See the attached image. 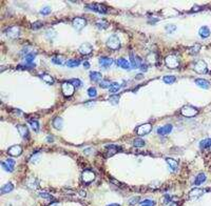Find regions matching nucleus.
Wrapping results in <instances>:
<instances>
[{"instance_id": "obj_31", "label": "nucleus", "mask_w": 211, "mask_h": 206, "mask_svg": "<svg viewBox=\"0 0 211 206\" xmlns=\"http://www.w3.org/2000/svg\"><path fill=\"white\" fill-rule=\"evenodd\" d=\"M106 149H107V151H108V155L109 156H113V155H115L117 153V151H119V147H117V146L115 145H108L107 147H106Z\"/></svg>"}, {"instance_id": "obj_41", "label": "nucleus", "mask_w": 211, "mask_h": 206, "mask_svg": "<svg viewBox=\"0 0 211 206\" xmlns=\"http://www.w3.org/2000/svg\"><path fill=\"white\" fill-rule=\"evenodd\" d=\"M39 197H41L42 199H45V200H51L52 201L53 199V196L49 192H45V191H42V192H39Z\"/></svg>"}, {"instance_id": "obj_36", "label": "nucleus", "mask_w": 211, "mask_h": 206, "mask_svg": "<svg viewBox=\"0 0 211 206\" xmlns=\"http://www.w3.org/2000/svg\"><path fill=\"white\" fill-rule=\"evenodd\" d=\"M201 51V44H198V43H196V44H194L193 46H191L190 49H189V51L188 52L191 54V55H194V54H197V53L200 52Z\"/></svg>"}, {"instance_id": "obj_55", "label": "nucleus", "mask_w": 211, "mask_h": 206, "mask_svg": "<svg viewBox=\"0 0 211 206\" xmlns=\"http://www.w3.org/2000/svg\"><path fill=\"white\" fill-rule=\"evenodd\" d=\"M140 69H142V71H147V64H142V66H140Z\"/></svg>"}, {"instance_id": "obj_6", "label": "nucleus", "mask_w": 211, "mask_h": 206, "mask_svg": "<svg viewBox=\"0 0 211 206\" xmlns=\"http://www.w3.org/2000/svg\"><path fill=\"white\" fill-rule=\"evenodd\" d=\"M152 130V124L151 123H144L142 125H139L137 128L135 129L136 134L138 136H146Z\"/></svg>"}, {"instance_id": "obj_9", "label": "nucleus", "mask_w": 211, "mask_h": 206, "mask_svg": "<svg viewBox=\"0 0 211 206\" xmlns=\"http://www.w3.org/2000/svg\"><path fill=\"white\" fill-rule=\"evenodd\" d=\"M6 34L8 38L11 39H17L20 35V31L19 28L17 26H12V28H8L6 30Z\"/></svg>"}, {"instance_id": "obj_49", "label": "nucleus", "mask_w": 211, "mask_h": 206, "mask_svg": "<svg viewBox=\"0 0 211 206\" xmlns=\"http://www.w3.org/2000/svg\"><path fill=\"white\" fill-rule=\"evenodd\" d=\"M42 26V23L40 21H36V22H34L33 24H32V28H34V30H38L39 28H41Z\"/></svg>"}, {"instance_id": "obj_26", "label": "nucleus", "mask_w": 211, "mask_h": 206, "mask_svg": "<svg viewBox=\"0 0 211 206\" xmlns=\"http://www.w3.org/2000/svg\"><path fill=\"white\" fill-rule=\"evenodd\" d=\"M13 189H14V185L12 184L11 182H8V183H6V185H3V186L1 187V195H4V194L11 192Z\"/></svg>"}, {"instance_id": "obj_33", "label": "nucleus", "mask_w": 211, "mask_h": 206, "mask_svg": "<svg viewBox=\"0 0 211 206\" xmlns=\"http://www.w3.org/2000/svg\"><path fill=\"white\" fill-rule=\"evenodd\" d=\"M147 62L150 64H155L157 62V56H156V54H154V53L149 54L147 56Z\"/></svg>"}, {"instance_id": "obj_27", "label": "nucleus", "mask_w": 211, "mask_h": 206, "mask_svg": "<svg viewBox=\"0 0 211 206\" xmlns=\"http://www.w3.org/2000/svg\"><path fill=\"white\" fill-rule=\"evenodd\" d=\"M205 181H206V175H205V173H198V175L196 176V178H195L194 184L198 186V185L203 184Z\"/></svg>"}, {"instance_id": "obj_19", "label": "nucleus", "mask_w": 211, "mask_h": 206, "mask_svg": "<svg viewBox=\"0 0 211 206\" xmlns=\"http://www.w3.org/2000/svg\"><path fill=\"white\" fill-rule=\"evenodd\" d=\"M117 65L119 66V67H122V69H130L131 67H132V65H131L130 62L127 61L126 59H124V58H119V59L117 60Z\"/></svg>"}, {"instance_id": "obj_34", "label": "nucleus", "mask_w": 211, "mask_h": 206, "mask_svg": "<svg viewBox=\"0 0 211 206\" xmlns=\"http://www.w3.org/2000/svg\"><path fill=\"white\" fill-rule=\"evenodd\" d=\"M79 64H80V61L79 60H76V59H70V60L67 61L66 65H67L68 67H77Z\"/></svg>"}, {"instance_id": "obj_5", "label": "nucleus", "mask_w": 211, "mask_h": 206, "mask_svg": "<svg viewBox=\"0 0 211 206\" xmlns=\"http://www.w3.org/2000/svg\"><path fill=\"white\" fill-rule=\"evenodd\" d=\"M81 180L85 184H89L95 180V173L93 171H90V169L83 171V173H81Z\"/></svg>"}, {"instance_id": "obj_3", "label": "nucleus", "mask_w": 211, "mask_h": 206, "mask_svg": "<svg viewBox=\"0 0 211 206\" xmlns=\"http://www.w3.org/2000/svg\"><path fill=\"white\" fill-rule=\"evenodd\" d=\"M107 46L110 50L116 51L120 47V40L116 35H112L109 37V39L107 40Z\"/></svg>"}, {"instance_id": "obj_2", "label": "nucleus", "mask_w": 211, "mask_h": 206, "mask_svg": "<svg viewBox=\"0 0 211 206\" xmlns=\"http://www.w3.org/2000/svg\"><path fill=\"white\" fill-rule=\"evenodd\" d=\"M181 113L184 117L191 118V117H194L198 114V110L195 108L194 106H191V105H185V106L182 107Z\"/></svg>"}, {"instance_id": "obj_20", "label": "nucleus", "mask_w": 211, "mask_h": 206, "mask_svg": "<svg viewBox=\"0 0 211 206\" xmlns=\"http://www.w3.org/2000/svg\"><path fill=\"white\" fill-rule=\"evenodd\" d=\"M17 129H18V132H19V135L21 136L23 139H25V138L29 137V129L25 125L18 124V125H17Z\"/></svg>"}, {"instance_id": "obj_8", "label": "nucleus", "mask_w": 211, "mask_h": 206, "mask_svg": "<svg viewBox=\"0 0 211 206\" xmlns=\"http://www.w3.org/2000/svg\"><path fill=\"white\" fill-rule=\"evenodd\" d=\"M206 192V189H202V188H192L188 194L189 199L191 200H197L200 199L202 196Z\"/></svg>"}, {"instance_id": "obj_35", "label": "nucleus", "mask_w": 211, "mask_h": 206, "mask_svg": "<svg viewBox=\"0 0 211 206\" xmlns=\"http://www.w3.org/2000/svg\"><path fill=\"white\" fill-rule=\"evenodd\" d=\"M35 58H36V54H35V53H27L24 56V59L28 63H33Z\"/></svg>"}, {"instance_id": "obj_37", "label": "nucleus", "mask_w": 211, "mask_h": 206, "mask_svg": "<svg viewBox=\"0 0 211 206\" xmlns=\"http://www.w3.org/2000/svg\"><path fill=\"white\" fill-rule=\"evenodd\" d=\"M119 88H120V85L118 84V83H117V82H112L111 86H110V88H109V91H110V93L115 94V93H117V92L119 91Z\"/></svg>"}, {"instance_id": "obj_24", "label": "nucleus", "mask_w": 211, "mask_h": 206, "mask_svg": "<svg viewBox=\"0 0 211 206\" xmlns=\"http://www.w3.org/2000/svg\"><path fill=\"white\" fill-rule=\"evenodd\" d=\"M195 83H196L197 86L202 87L203 89H207V88H209V86H210V83L205 79H196L195 80Z\"/></svg>"}, {"instance_id": "obj_10", "label": "nucleus", "mask_w": 211, "mask_h": 206, "mask_svg": "<svg viewBox=\"0 0 211 206\" xmlns=\"http://www.w3.org/2000/svg\"><path fill=\"white\" fill-rule=\"evenodd\" d=\"M72 24L77 31H80L87 25V21H86V19H83L81 17H76V18L73 19Z\"/></svg>"}, {"instance_id": "obj_59", "label": "nucleus", "mask_w": 211, "mask_h": 206, "mask_svg": "<svg viewBox=\"0 0 211 206\" xmlns=\"http://www.w3.org/2000/svg\"><path fill=\"white\" fill-rule=\"evenodd\" d=\"M50 206H58V203H54V204H52V205H50Z\"/></svg>"}, {"instance_id": "obj_51", "label": "nucleus", "mask_w": 211, "mask_h": 206, "mask_svg": "<svg viewBox=\"0 0 211 206\" xmlns=\"http://www.w3.org/2000/svg\"><path fill=\"white\" fill-rule=\"evenodd\" d=\"M142 203H145V204H149V205H154V202H153L152 200H145V201H143Z\"/></svg>"}, {"instance_id": "obj_13", "label": "nucleus", "mask_w": 211, "mask_h": 206, "mask_svg": "<svg viewBox=\"0 0 211 206\" xmlns=\"http://www.w3.org/2000/svg\"><path fill=\"white\" fill-rule=\"evenodd\" d=\"M8 154L12 157H19L22 154V147L20 145H13L8 149Z\"/></svg>"}, {"instance_id": "obj_56", "label": "nucleus", "mask_w": 211, "mask_h": 206, "mask_svg": "<svg viewBox=\"0 0 211 206\" xmlns=\"http://www.w3.org/2000/svg\"><path fill=\"white\" fill-rule=\"evenodd\" d=\"M47 140H48V142H53V137H48Z\"/></svg>"}, {"instance_id": "obj_11", "label": "nucleus", "mask_w": 211, "mask_h": 206, "mask_svg": "<svg viewBox=\"0 0 211 206\" xmlns=\"http://www.w3.org/2000/svg\"><path fill=\"white\" fill-rule=\"evenodd\" d=\"M87 8H89V10H92V11L94 12H97L99 14H106L107 12H108V8H106L105 6L103 4H89V6H87Z\"/></svg>"}, {"instance_id": "obj_32", "label": "nucleus", "mask_w": 211, "mask_h": 206, "mask_svg": "<svg viewBox=\"0 0 211 206\" xmlns=\"http://www.w3.org/2000/svg\"><path fill=\"white\" fill-rule=\"evenodd\" d=\"M200 147L202 149L210 148L211 147V139H204V140H202L200 143Z\"/></svg>"}, {"instance_id": "obj_14", "label": "nucleus", "mask_w": 211, "mask_h": 206, "mask_svg": "<svg viewBox=\"0 0 211 206\" xmlns=\"http://www.w3.org/2000/svg\"><path fill=\"white\" fill-rule=\"evenodd\" d=\"M1 166H2L6 171L12 173L15 168V161L13 159H6V161H3V162L1 163Z\"/></svg>"}, {"instance_id": "obj_39", "label": "nucleus", "mask_w": 211, "mask_h": 206, "mask_svg": "<svg viewBox=\"0 0 211 206\" xmlns=\"http://www.w3.org/2000/svg\"><path fill=\"white\" fill-rule=\"evenodd\" d=\"M29 123H30L32 129H34V132H38L39 130V123L36 120H29Z\"/></svg>"}, {"instance_id": "obj_57", "label": "nucleus", "mask_w": 211, "mask_h": 206, "mask_svg": "<svg viewBox=\"0 0 211 206\" xmlns=\"http://www.w3.org/2000/svg\"><path fill=\"white\" fill-rule=\"evenodd\" d=\"M108 206H120L119 204H116V203H112V204H109Z\"/></svg>"}, {"instance_id": "obj_40", "label": "nucleus", "mask_w": 211, "mask_h": 206, "mask_svg": "<svg viewBox=\"0 0 211 206\" xmlns=\"http://www.w3.org/2000/svg\"><path fill=\"white\" fill-rule=\"evenodd\" d=\"M109 101H110L111 104L117 105L118 104V102H119V96H117V95H113V96H111L110 98H109Z\"/></svg>"}, {"instance_id": "obj_1", "label": "nucleus", "mask_w": 211, "mask_h": 206, "mask_svg": "<svg viewBox=\"0 0 211 206\" xmlns=\"http://www.w3.org/2000/svg\"><path fill=\"white\" fill-rule=\"evenodd\" d=\"M165 63L169 69H176L180 66V58L176 55H168L165 58Z\"/></svg>"}, {"instance_id": "obj_50", "label": "nucleus", "mask_w": 211, "mask_h": 206, "mask_svg": "<svg viewBox=\"0 0 211 206\" xmlns=\"http://www.w3.org/2000/svg\"><path fill=\"white\" fill-rule=\"evenodd\" d=\"M138 202H139V198H138V197L131 198L130 200H129V203H130V205H135V204L138 203Z\"/></svg>"}, {"instance_id": "obj_52", "label": "nucleus", "mask_w": 211, "mask_h": 206, "mask_svg": "<svg viewBox=\"0 0 211 206\" xmlns=\"http://www.w3.org/2000/svg\"><path fill=\"white\" fill-rule=\"evenodd\" d=\"M200 10H202V8H201V6H194L193 8H191V12H197V11H200Z\"/></svg>"}, {"instance_id": "obj_42", "label": "nucleus", "mask_w": 211, "mask_h": 206, "mask_svg": "<svg viewBox=\"0 0 211 206\" xmlns=\"http://www.w3.org/2000/svg\"><path fill=\"white\" fill-rule=\"evenodd\" d=\"M70 82L72 83L73 85L75 86L76 88L81 87V86H82V81H81V80H79V79H71V80H70Z\"/></svg>"}, {"instance_id": "obj_53", "label": "nucleus", "mask_w": 211, "mask_h": 206, "mask_svg": "<svg viewBox=\"0 0 211 206\" xmlns=\"http://www.w3.org/2000/svg\"><path fill=\"white\" fill-rule=\"evenodd\" d=\"M83 67H85V69H89V67H90V64H89V62H88V61L83 62Z\"/></svg>"}, {"instance_id": "obj_58", "label": "nucleus", "mask_w": 211, "mask_h": 206, "mask_svg": "<svg viewBox=\"0 0 211 206\" xmlns=\"http://www.w3.org/2000/svg\"><path fill=\"white\" fill-rule=\"evenodd\" d=\"M140 206H152V205H149V204H145V203H142V205Z\"/></svg>"}, {"instance_id": "obj_7", "label": "nucleus", "mask_w": 211, "mask_h": 206, "mask_svg": "<svg viewBox=\"0 0 211 206\" xmlns=\"http://www.w3.org/2000/svg\"><path fill=\"white\" fill-rule=\"evenodd\" d=\"M193 69L196 71L197 74H207V71H208V66H207L205 61L198 60L196 63L194 64V66H193Z\"/></svg>"}, {"instance_id": "obj_47", "label": "nucleus", "mask_w": 211, "mask_h": 206, "mask_svg": "<svg viewBox=\"0 0 211 206\" xmlns=\"http://www.w3.org/2000/svg\"><path fill=\"white\" fill-rule=\"evenodd\" d=\"M51 13V8L50 6H45V8H42L41 10H40V14L41 15H49Z\"/></svg>"}, {"instance_id": "obj_45", "label": "nucleus", "mask_w": 211, "mask_h": 206, "mask_svg": "<svg viewBox=\"0 0 211 206\" xmlns=\"http://www.w3.org/2000/svg\"><path fill=\"white\" fill-rule=\"evenodd\" d=\"M40 155L39 154H34L33 156H32V158H31V162L34 163V164H37V163L40 161Z\"/></svg>"}, {"instance_id": "obj_17", "label": "nucleus", "mask_w": 211, "mask_h": 206, "mask_svg": "<svg viewBox=\"0 0 211 206\" xmlns=\"http://www.w3.org/2000/svg\"><path fill=\"white\" fill-rule=\"evenodd\" d=\"M27 186H28L29 188H31V189H37L39 187L38 180H37L36 178L32 177V178H30L28 181H27Z\"/></svg>"}, {"instance_id": "obj_28", "label": "nucleus", "mask_w": 211, "mask_h": 206, "mask_svg": "<svg viewBox=\"0 0 211 206\" xmlns=\"http://www.w3.org/2000/svg\"><path fill=\"white\" fill-rule=\"evenodd\" d=\"M166 161H167V163L169 164V167L171 168V169H172L173 171H175L176 169H177L178 163H177V161H176V160L171 159V158H167Z\"/></svg>"}, {"instance_id": "obj_54", "label": "nucleus", "mask_w": 211, "mask_h": 206, "mask_svg": "<svg viewBox=\"0 0 211 206\" xmlns=\"http://www.w3.org/2000/svg\"><path fill=\"white\" fill-rule=\"evenodd\" d=\"M166 206H177V205H176V203H174V202L171 201V202H169V203H167Z\"/></svg>"}, {"instance_id": "obj_16", "label": "nucleus", "mask_w": 211, "mask_h": 206, "mask_svg": "<svg viewBox=\"0 0 211 206\" xmlns=\"http://www.w3.org/2000/svg\"><path fill=\"white\" fill-rule=\"evenodd\" d=\"M171 130H172V125H171V124H167L165 126L158 127L157 134L158 135H161V136H166V135H168V134H170Z\"/></svg>"}, {"instance_id": "obj_25", "label": "nucleus", "mask_w": 211, "mask_h": 206, "mask_svg": "<svg viewBox=\"0 0 211 206\" xmlns=\"http://www.w3.org/2000/svg\"><path fill=\"white\" fill-rule=\"evenodd\" d=\"M53 126L55 127L56 129H61L64 127V120H62L60 117H56V118L53 120Z\"/></svg>"}, {"instance_id": "obj_21", "label": "nucleus", "mask_w": 211, "mask_h": 206, "mask_svg": "<svg viewBox=\"0 0 211 206\" xmlns=\"http://www.w3.org/2000/svg\"><path fill=\"white\" fill-rule=\"evenodd\" d=\"M52 62L56 65H64V63H67L66 58L62 57V56H54L52 58Z\"/></svg>"}, {"instance_id": "obj_23", "label": "nucleus", "mask_w": 211, "mask_h": 206, "mask_svg": "<svg viewBox=\"0 0 211 206\" xmlns=\"http://www.w3.org/2000/svg\"><path fill=\"white\" fill-rule=\"evenodd\" d=\"M40 78H41L45 82H47L48 84H53V83L55 82L54 78H53L50 74H48V73H42V74L40 75Z\"/></svg>"}, {"instance_id": "obj_29", "label": "nucleus", "mask_w": 211, "mask_h": 206, "mask_svg": "<svg viewBox=\"0 0 211 206\" xmlns=\"http://www.w3.org/2000/svg\"><path fill=\"white\" fill-rule=\"evenodd\" d=\"M101 78H103V75L100 74V73H98V71H92V73H90V79H91L92 81H94V82L100 81Z\"/></svg>"}, {"instance_id": "obj_15", "label": "nucleus", "mask_w": 211, "mask_h": 206, "mask_svg": "<svg viewBox=\"0 0 211 206\" xmlns=\"http://www.w3.org/2000/svg\"><path fill=\"white\" fill-rule=\"evenodd\" d=\"M130 60H131V65H132V67L133 69H138V67H140L142 66V61H140V59H139L137 56L133 55L132 53L130 54Z\"/></svg>"}, {"instance_id": "obj_22", "label": "nucleus", "mask_w": 211, "mask_h": 206, "mask_svg": "<svg viewBox=\"0 0 211 206\" xmlns=\"http://www.w3.org/2000/svg\"><path fill=\"white\" fill-rule=\"evenodd\" d=\"M198 35L202 37V38H208L210 36V30H209L208 26H202L198 31Z\"/></svg>"}, {"instance_id": "obj_46", "label": "nucleus", "mask_w": 211, "mask_h": 206, "mask_svg": "<svg viewBox=\"0 0 211 206\" xmlns=\"http://www.w3.org/2000/svg\"><path fill=\"white\" fill-rule=\"evenodd\" d=\"M88 95H89V97H91V98H94V97H96V95H97L96 88H95V87H90L89 89H88Z\"/></svg>"}, {"instance_id": "obj_60", "label": "nucleus", "mask_w": 211, "mask_h": 206, "mask_svg": "<svg viewBox=\"0 0 211 206\" xmlns=\"http://www.w3.org/2000/svg\"><path fill=\"white\" fill-rule=\"evenodd\" d=\"M210 149H211V147H210Z\"/></svg>"}, {"instance_id": "obj_30", "label": "nucleus", "mask_w": 211, "mask_h": 206, "mask_svg": "<svg viewBox=\"0 0 211 206\" xmlns=\"http://www.w3.org/2000/svg\"><path fill=\"white\" fill-rule=\"evenodd\" d=\"M96 26H97L99 30H106V28H108L109 26V22L105 19H99L96 21Z\"/></svg>"}, {"instance_id": "obj_18", "label": "nucleus", "mask_w": 211, "mask_h": 206, "mask_svg": "<svg viewBox=\"0 0 211 206\" xmlns=\"http://www.w3.org/2000/svg\"><path fill=\"white\" fill-rule=\"evenodd\" d=\"M98 61H99V65L103 66V67H109L113 64V60L108 57H100Z\"/></svg>"}, {"instance_id": "obj_44", "label": "nucleus", "mask_w": 211, "mask_h": 206, "mask_svg": "<svg viewBox=\"0 0 211 206\" xmlns=\"http://www.w3.org/2000/svg\"><path fill=\"white\" fill-rule=\"evenodd\" d=\"M111 84H112V82H110V81H108V80H103V81L99 82V86L101 88H110Z\"/></svg>"}, {"instance_id": "obj_48", "label": "nucleus", "mask_w": 211, "mask_h": 206, "mask_svg": "<svg viewBox=\"0 0 211 206\" xmlns=\"http://www.w3.org/2000/svg\"><path fill=\"white\" fill-rule=\"evenodd\" d=\"M165 30L167 31V33H173L175 30H176V26L174 24H169V25H166V28Z\"/></svg>"}, {"instance_id": "obj_12", "label": "nucleus", "mask_w": 211, "mask_h": 206, "mask_svg": "<svg viewBox=\"0 0 211 206\" xmlns=\"http://www.w3.org/2000/svg\"><path fill=\"white\" fill-rule=\"evenodd\" d=\"M92 52H93V46L90 43H88V42H85V43H82L79 46V53H80L81 55H90Z\"/></svg>"}, {"instance_id": "obj_43", "label": "nucleus", "mask_w": 211, "mask_h": 206, "mask_svg": "<svg viewBox=\"0 0 211 206\" xmlns=\"http://www.w3.org/2000/svg\"><path fill=\"white\" fill-rule=\"evenodd\" d=\"M133 145L135 147H143V146H145V141L142 139H135L133 141Z\"/></svg>"}, {"instance_id": "obj_38", "label": "nucleus", "mask_w": 211, "mask_h": 206, "mask_svg": "<svg viewBox=\"0 0 211 206\" xmlns=\"http://www.w3.org/2000/svg\"><path fill=\"white\" fill-rule=\"evenodd\" d=\"M175 80H176V78L174 76H165L163 78V81L165 83H167V84H172V83L175 82Z\"/></svg>"}, {"instance_id": "obj_4", "label": "nucleus", "mask_w": 211, "mask_h": 206, "mask_svg": "<svg viewBox=\"0 0 211 206\" xmlns=\"http://www.w3.org/2000/svg\"><path fill=\"white\" fill-rule=\"evenodd\" d=\"M61 89H62V94L66 97H71L75 92V86L73 85L70 81H64L61 85Z\"/></svg>"}]
</instances>
